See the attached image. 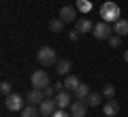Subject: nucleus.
<instances>
[{"label":"nucleus","mask_w":128,"mask_h":117,"mask_svg":"<svg viewBox=\"0 0 128 117\" xmlns=\"http://www.w3.org/2000/svg\"><path fill=\"white\" fill-rule=\"evenodd\" d=\"M100 17H102V21H107V23H115L120 19V6L115 4V2H105V4L100 6Z\"/></svg>","instance_id":"nucleus-1"},{"label":"nucleus","mask_w":128,"mask_h":117,"mask_svg":"<svg viewBox=\"0 0 128 117\" xmlns=\"http://www.w3.org/2000/svg\"><path fill=\"white\" fill-rule=\"evenodd\" d=\"M36 60L41 66H51V64H58V60H56V51L51 49V47H41L36 53Z\"/></svg>","instance_id":"nucleus-2"},{"label":"nucleus","mask_w":128,"mask_h":117,"mask_svg":"<svg viewBox=\"0 0 128 117\" xmlns=\"http://www.w3.org/2000/svg\"><path fill=\"white\" fill-rule=\"evenodd\" d=\"M32 81V87H36V90H45V87H49V75H47L45 70H34L30 77Z\"/></svg>","instance_id":"nucleus-3"},{"label":"nucleus","mask_w":128,"mask_h":117,"mask_svg":"<svg viewBox=\"0 0 128 117\" xmlns=\"http://www.w3.org/2000/svg\"><path fill=\"white\" fill-rule=\"evenodd\" d=\"M92 32H94V36L98 38V41H109V36L113 34V28H111V23H107V21H98Z\"/></svg>","instance_id":"nucleus-4"},{"label":"nucleus","mask_w":128,"mask_h":117,"mask_svg":"<svg viewBox=\"0 0 128 117\" xmlns=\"http://www.w3.org/2000/svg\"><path fill=\"white\" fill-rule=\"evenodd\" d=\"M4 107L9 111H22L24 109V98L19 94H9V96H4Z\"/></svg>","instance_id":"nucleus-5"},{"label":"nucleus","mask_w":128,"mask_h":117,"mask_svg":"<svg viewBox=\"0 0 128 117\" xmlns=\"http://www.w3.org/2000/svg\"><path fill=\"white\" fill-rule=\"evenodd\" d=\"M58 109H60L58 102H56V100H51V98H45L41 104H38V111H41L43 117H51L56 111H58Z\"/></svg>","instance_id":"nucleus-6"},{"label":"nucleus","mask_w":128,"mask_h":117,"mask_svg":"<svg viewBox=\"0 0 128 117\" xmlns=\"http://www.w3.org/2000/svg\"><path fill=\"white\" fill-rule=\"evenodd\" d=\"M88 107H90L88 100H77V102L70 104V115H73V117H86Z\"/></svg>","instance_id":"nucleus-7"},{"label":"nucleus","mask_w":128,"mask_h":117,"mask_svg":"<svg viewBox=\"0 0 128 117\" xmlns=\"http://www.w3.org/2000/svg\"><path fill=\"white\" fill-rule=\"evenodd\" d=\"M60 19H62L64 23L77 21V6H62V9H60Z\"/></svg>","instance_id":"nucleus-8"},{"label":"nucleus","mask_w":128,"mask_h":117,"mask_svg":"<svg viewBox=\"0 0 128 117\" xmlns=\"http://www.w3.org/2000/svg\"><path fill=\"white\" fill-rule=\"evenodd\" d=\"M56 102H58V107H60V109L70 107V104H73V96H70V92H68V90L58 92V94H56Z\"/></svg>","instance_id":"nucleus-9"},{"label":"nucleus","mask_w":128,"mask_h":117,"mask_svg":"<svg viewBox=\"0 0 128 117\" xmlns=\"http://www.w3.org/2000/svg\"><path fill=\"white\" fill-rule=\"evenodd\" d=\"M43 100H45V92L43 90H36V87H32L30 92H28V104H41Z\"/></svg>","instance_id":"nucleus-10"},{"label":"nucleus","mask_w":128,"mask_h":117,"mask_svg":"<svg viewBox=\"0 0 128 117\" xmlns=\"http://www.w3.org/2000/svg\"><path fill=\"white\" fill-rule=\"evenodd\" d=\"M102 113H105L107 117H115L120 113V104L115 102V98H109V102L102 104Z\"/></svg>","instance_id":"nucleus-11"},{"label":"nucleus","mask_w":128,"mask_h":117,"mask_svg":"<svg viewBox=\"0 0 128 117\" xmlns=\"http://www.w3.org/2000/svg\"><path fill=\"white\" fill-rule=\"evenodd\" d=\"M75 30H79L81 34H88V32H92L94 30V26H92V21L90 19H86V17H81V19H77V23H75Z\"/></svg>","instance_id":"nucleus-12"},{"label":"nucleus","mask_w":128,"mask_h":117,"mask_svg":"<svg viewBox=\"0 0 128 117\" xmlns=\"http://www.w3.org/2000/svg\"><path fill=\"white\" fill-rule=\"evenodd\" d=\"M79 85H81V81H79L75 75H68L66 79H64V90H68V92H75Z\"/></svg>","instance_id":"nucleus-13"},{"label":"nucleus","mask_w":128,"mask_h":117,"mask_svg":"<svg viewBox=\"0 0 128 117\" xmlns=\"http://www.w3.org/2000/svg\"><path fill=\"white\" fill-rule=\"evenodd\" d=\"M113 32H115V34H120V36L128 34V21H126V19H122V17H120L118 21L113 23Z\"/></svg>","instance_id":"nucleus-14"},{"label":"nucleus","mask_w":128,"mask_h":117,"mask_svg":"<svg viewBox=\"0 0 128 117\" xmlns=\"http://www.w3.org/2000/svg\"><path fill=\"white\" fill-rule=\"evenodd\" d=\"M90 85H86V83H81V85L75 90V96H77V100H88V96H90Z\"/></svg>","instance_id":"nucleus-15"},{"label":"nucleus","mask_w":128,"mask_h":117,"mask_svg":"<svg viewBox=\"0 0 128 117\" xmlns=\"http://www.w3.org/2000/svg\"><path fill=\"white\" fill-rule=\"evenodd\" d=\"M19 113H22V117H38V115H41V111H38L34 104H28V107H24Z\"/></svg>","instance_id":"nucleus-16"},{"label":"nucleus","mask_w":128,"mask_h":117,"mask_svg":"<svg viewBox=\"0 0 128 117\" xmlns=\"http://www.w3.org/2000/svg\"><path fill=\"white\" fill-rule=\"evenodd\" d=\"M56 70H58V75H68L70 72V62L68 60H60L56 64Z\"/></svg>","instance_id":"nucleus-17"},{"label":"nucleus","mask_w":128,"mask_h":117,"mask_svg":"<svg viewBox=\"0 0 128 117\" xmlns=\"http://www.w3.org/2000/svg\"><path fill=\"white\" fill-rule=\"evenodd\" d=\"M49 30L51 32H56V34H60V32H64V21H62V19H51V21H49Z\"/></svg>","instance_id":"nucleus-18"},{"label":"nucleus","mask_w":128,"mask_h":117,"mask_svg":"<svg viewBox=\"0 0 128 117\" xmlns=\"http://www.w3.org/2000/svg\"><path fill=\"white\" fill-rule=\"evenodd\" d=\"M102 98H105L102 94H94V92H92V94L88 96V104H90V107H98V104H105V102H102Z\"/></svg>","instance_id":"nucleus-19"},{"label":"nucleus","mask_w":128,"mask_h":117,"mask_svg":"<svg viewBox=\"0 0 128 117\" xmlns=\"http://www.w3.org/2000/svg\"><path fill=\"white\" fill-rule=\"evenodd\" d=\"M77 11H81V13H90L92 11V2L90 0H77Z\"/></svg>","instance_id":"nucleus-20"},{"label":"nucleus","mask_w":128,"mask_h":117,"mask_svg":"<svg viewBox=\"0 0 128 117\" xmlns=\"http://www.w3.org/2000/svg\"><path fill=\"white\" fill-rule=\"evenodd\" d=\"M109 45H111V47H120V45H122V36L113 32V34L109 36Z\"/></svg>","instance_id":"nucleus-21"},{"label":"nucleus","mask_w":128,"mask_h":117,"mask_svg":"<svg viewBox=\"0 0 128 117\" xmlns=\"http://www.w3.org/2000/svg\"><path fill=\"white\" fill-rule=\"evenodd\" d=\"M102 96H105V98H115V85H105Z\"/></svg>","instance_id":"nucleus-22"},{"label":"nucleus","mask_w":128,"mask_h":117,"mask_svg":"<svg viewBox=\"0 0 128 117\" xmlns=\"http://www.w3.org/2000/svg\"><path fill=\"white\" fill-rule=\"evenodd\" d=\"M0 90H2V94H4V96L13 94V92H11V83H9V81H2V83H0Z\"/></svg>","instance_id":"nucleus-23"},{"label":"nucleus","mask_w":128,"mask_h":117,"mask_svg":"<svg viewBox=\"0 0 128 117\" xmlns=\"http://www.w3.org/2000/svg\"><path fill=\"white\" fill-rule=\"evenodd\" d=\"M43 92H45V98H51V96H56V94H58V92H56V87H54V85L45 87V90H43Z\"/></svg>","instance_id":"nucleus-24"},{"label":"nucleus","mask_w":128,"mask_h":117,"mask_svg":"<svg viewBox=\"0 0 128 117\" xmlns=\"http://www.w3.org/2000/svg\"><path fill=\"white\" fill-rule=\"evenodd\" d=\"M51 117H73V115H70V111L66 113V111H64V109H58V111H56V113H54V115H51Z\"/></svg>","instance_id":"nucleus-25"},{"label":"nucleus","mask_w":128,"mask_h":117,"mask_svg":"<svg viewBox=\"0 0 128 117\" xmlns=\"http://www.w3.org/2000/svg\"><path fill=\"white\" fill-rule=\"evenodd\" d=\"M77 36H79V30H73V32H68V38H70V41H77Z\"/></svg>","instance_id":"nucleus-26"},{"label":"nucleus","mask_w":128,"mask_h":117,"mask_svg":"<svg viewBox=\"0 0 128 117\" xmlns=\"http://www.w3.org/2000/svg\"><path fill=\"white\" fill-rule=\"evenodd\" d=\"M54 87H56V92H62L64 90V83H54Z\"/></svg>","instance_id":"nucleus-27"},{"label":"nucleus","mask_w":128,"mask_h":117,"mask_svg":"<svg viewBox=\"0 0 128 117\" xmlns=\"http://www.w3.org/2000/svg\"><path fill=\"white\" fill-rule=\"evenodd\" d=\"M124 60H126V62H128V51H124Z\"/></svg>","instance_id":"nucleus-28"}]
</instances>
